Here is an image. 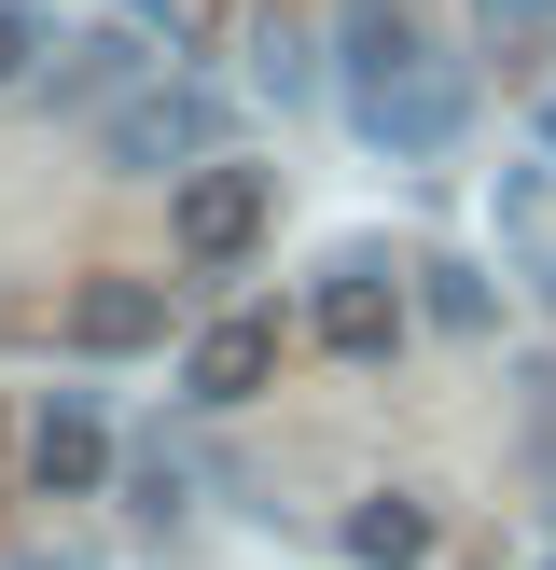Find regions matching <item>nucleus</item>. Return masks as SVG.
Wrapping results in <instances>:
<instances>
[{
	"label": "nucleus",
	"instance_id": "13",
	"mask_svg": "<svg viewBox=\"0 0 556 570\" xmlns=\"http://www.w3.org/2000/svg\"><path fill=\"white\" fill-rule=\"evenodd\" d=\"M42 42H56V14H42V0H0V98L42 70Z\"/></svg>",
	"mask_w": 556,
	"mask_h": 570
},
{
	"label": "nucleus",
	"instance_id": "9",
	"mask_svg": "<svg viewBox=\"0 0 556 570\" xmlns=\"http://www.w3.org/2000/svg\"><path fill=\"white\" fill-rule=\"evenodd\" d=\"M431 543H445V515H431L417 488H376V501L348 515V557H361V570H431Z\"/></svg>",
	"mask_w": 556,
	"mask_h": 570
},
{
	"label": "nucleus",
	"instance_id": "8",
	"mask_svg": "<svg viewBox=\"0 0 556 570\" xmlns=\"http://www.w3.org/2000/svg\"><path fill=\"white\" fill-rule=\"evenodd\" d=\"M28 488H42V501H98L111 488V417H98V390H42V417H28Z\"/></svg>",
	"mask_w": 556,
	"mask_h": 570
},
{
	"label": "nucleus",
	"instance_id": "5",
	"mask_svg": "<svg viewBox=\"0 0 556 570\" xmlns=\"http://www.w3.org/2000/svg\"><path fill=\"white\" fill-rule=\"evenodd\" d=\"M56 334H70L83 362H139V348H167V334H181V293H167V278H139V265H98V278L70 293V321H56Z\"/></svg>",
	"mask_w": 556,
	"mask_h": 570
},
{
	"label": "nucleus",
	"instance_id": "16",
	"mask_svg": "<svg viewBox=\"0 0 556 570\" xmlns=\"http://www.w3.org/2000/svg\"><path fill=\"white\" fill-rule=\"evenodd\" d=\"M543 488H556V432H543Z\"/></svg>",
	"mask_w": 556,
	"mask_h": 570
},
{
	"label": "nucleus",
	"instance_id": "11",
	"mask_svg": "<svg viewBox=\"0 0 556 570\" xmlns=\"http://www.w3.org/2000/svg\"><path fill=\"white\" fill-rule=\"evenodd\" d=\"M306 56H320V42H306V28H278V14L250 28V83H265L278 111H292V98H320V70H306Z\"/></svg>",
	"mask_w": 556,
	"mask_h": 570
},
{
	"label": "nucleus",
	"instance_id": "4",
	"mask_svg": "<svg viewBox=\"0 0 556 570\" xmlns=\"http://www.w3.org/2000/svg\"><path fill=\"white\" fill-rule=\"evenodd\" d=\"M404 321H417V293L376 265V250H334V278H320V306H306V334H320L334 362H389L404 348Z\"/></svg>",
	"mask_w": 556,
	"mask_h": 570
},
{
	"label": "nucleus",
	"instance_id": "2",
	"mask_svg": "<svg viewBox=\"0 0 556 570\" xmlns=\"http://www.w3.org/2000/svg\"><path fill=\"white\" fill-rule=\"evenodd\" d=\"M209 154H222V98L181 83V70H139L126 98L98 111V167L111 181H195Z\"/></svg>",
	"mask_w": 556,
	"mask_h": 570
},
{
	"label": "nucleus",
	"instance_id": "7",
	"mask_svg": "<svg viewBox=\"0 0 556 570\" xmlns=\"http://www.w3.org/2000/svg\"><path fill=\"white\" fill-rule=\"evenodd\" d=\"M139 70H153V42H139V28H56L42 70H28L14 98H42V111H111Z\"/></svg>",
	"mask_w": 556,
	"mask_h": 570
},
{
	"label": "nucleus",
	"instance_id": "10",
	"mask_svg": "<svg viewBox=\"0 0 556 570\" xmlns=\"http://www.w3.org/2000/svg\"><path fill=\"white\" fill-rule=\"evenodd\" d=\"M500 250H515L528 293L556 306V209H543V181H500Z\"/></svg>",
	"mask_w": 556,
	"mask_h": 570
},
{
	"label": "nucleus",
	"instance_id": "15",
	"mask_svg": "<svg viewBox=\"0 0 556 570\" xmlns=\"http://www.w3.org/2000/svg\"><path fill=\"white\" fill-rule=\"evenodd\" d=\"M543 167H556V98H543Z\"/></svg>",
	"mask_w": 556,
	"mask_h": 570
},
{
	"label": "nucleus",
	"instance_id": "14",
	"mask_svg": "<svg viewBox=\"0 0 556 570\" xmlns=\"http://www.w3.org/2000/svg\"><path fill=\"white\" fill-rule=\"evenodd\" d=\"M528 14H556V0H487V28H528Z\"/></svg>",
	"mask_w": 556,
	"mask_h": 570
},
{
	"label": "nucleus",
	"instance_id": "1",
	"mask_svg": "<svg viewBox=\"0 0 556 570\" xmlns=\"http://www.w3.org/2000/svg\"><path fill=\"white\" fill-rule=\"evenodd\" d=\"M348 126L376 139L389 167H431V154H459V126H473V70L404 28V42H376V56L348 70Z\"/></svg>",
	"mask_w": 556,
	"mask_h": 570
},
{
	"label": "nucleus",
	"instance_id": "6",
	"mask_svg": "<svg viewBox=\"0 0 556 570\" xmlns=\"http://www.w3.org/2000/svg\"><path fill=\"white\" fill-rule=\"evenodd\" d=\"M265 376H278V321L265 306H222V321L181 334V404L237 417V404H265Z\"/></svg>",
	"mask_w": 556,
	"mask_h": 570
},
{
	"label": "nucleus",
	"instance_id": "3",
	"mask_svg": "<svg viewBox=\"0 0 556 570\" xmlns=\"http://www.w3.org/2000/svg\"><path fill=\"white\" fill-rule=\"evenodd\" d=\"M265 223H278V167H237V154H209L195 181H167V250L181 265H250L265 250Z\"/></svg>",
	"mask_w": 556,
	"mask_h": 570
},
{
	"label": "nucleus",
	"instance_id": "12",
	"mask_svg": "<svg viewBox=\"0 0 556 570\" xmlns=\"http://www.w3.org/2000/svg\"><path fill=\"white\" fill-rule=\"evenodd\" d=\"M417 306H431L445 334H487V321H500V293H487L473 265H417Z\"/></svg>",
	"mask_w": 556,
	"mask_h": 570
}]
</instances>
